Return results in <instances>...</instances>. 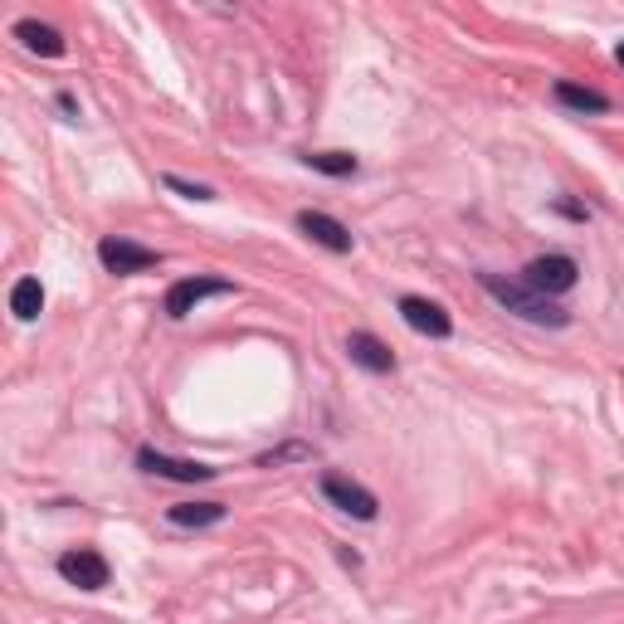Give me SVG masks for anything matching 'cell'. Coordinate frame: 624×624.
Here are the masks:
<instances>
[{"label": "cell", "instance_id": "cell-9", "mask_svg": "<svg viewBox=\"0 0 624 624\" xmlns=\"http://www.w3.org/2000/svg\"><path fill=\"white\" fill-rule=\"evenodd\" d=\"M298 230L308 234L313 244H322L327 254H351V230L342 220H332V215H322V210H298Z\"/></svg>", "mask_w": 624, "mask_h": 624}, {"label": "cell", "instance_id": "cell-16", "mask_svg": "<svg viewBox=\"0 0 624 624\" xmlns=\"http://www.w3.org/2000/svg\"><path fill=\"white\" fill-rule=\"evenodd\" d=\"M303 459H313L308 445H283V449L259 453V469H283V463H303Z\"/></svg>", "mask_w": 624, "mask_h": 624}, {"label": "cell", "instance_id": "cell-19", "mask_svg": "<svg viewBox=\"0 0 624 624\" xmlns=\"http://www.w3.org/2000/svg\"><path fill=\"white\" fill-rule=\"evenodd\" d=\"M615 59H620V64H624V44H615Z\"/></svg>", "mask_w": 624, "mask_h": 624}, {"label": "cell", "instance_id": "cell-15", "mask_svg": "<svg viewBox=\"0 0 624 624\" xmlns=\"http://www.w3.org/2000/svg\"><path fill=\"white\" fill-rule=\"evenodd\" d=\"M303 166L322 176H357V156L351 152H303Z\"/></svg>", "mask_w": 624, "mask_h": 624}, {"label": "cell", "instance_id": "cell-8", "mask_svg": "<svg viewBox=\"0 0 624 624\" xmlns=\"http://www.w3.org/2000/svg\"><path fill=\"white\" fill-rule=\"evenodd\" d=\"M395 308H401L405 327H410V332H419V337H435V342H449V337H453V317L439 308V303L419 298V293H405Z\"/></svg>", "mask_w": 624, "mask_h": 624}, {"label": "cell", "instance_id": "cell-1", "mask_svg": "<svg viewBox=\"0 0 624 624\" xmlns=\"http://www.w3.org/2000/svg\"><path fill=\"white\" fill-rule=\"evenodd\" d=\"M479 283H483V293L497 303V308L517 313L522 322H537V327H571V313H566L556 298H541V293H532L527 283L497 278V274H479Z\"/></svg>", "mask_w": 624, "mask_h": 624}, {"label": "cell", "instance_id": "cell-12", "mask_svg": "<svg viewBox=\"0 0 624 624\" xmlns=\"http://www.w3.org/2000/svg\"><path fill=\"white\" fill-rule=\"evenodd\" d=\"M551 94H556V103L571 108V112H610V98L600 94V88H581V84H571V78H561Z\"/></svg>", "mask_w": 624, "mask_h": 624}, {"label": "cell", "instance_id": "cell-14", "mask_svg": "<svg viewBox=\"0 0 624 624\" xmlns=\"http://www.w3.org/2000/svg\"><path fill=\"white\" fill-rule=\"evenodd\" d=\"M44 308V288H40V278H20L15 288H10V313L20 317V322H35Z\"/></svg>", "mask_w": 624, "mask_h": 624}, {"label": "cell", "instance_id": "cell-3", "mask_svg": "<svg viewBox=\"0 0 624 624\" xmlns=\"http://www.w3.org/2000/svg\"><path fill=\"white\" fill-rule=\"evenodd\" d=\"M98 264H103L108 274H118V278H132V274H146V269L162 264V254H156V249H146V244H138V240L108 234V240H98Z\"/></svg>", "mask_w": 624, "mask_h": 624}, {"label": "cell", "instance_id": "cell-6", "mask_svg": "<svg viewBox=\"0 0 624 624\" xmlns=\"http://www.w3.org/2000/svg\"><path fill=\"white\" fill-rule=\"evenodd\" d=\"M59 576L69 585H78V590H103L108 581H112V566H108V556L103 551H94V547H78V551H64L59 561Z\"/></svg>", "mask_w": 624, "mask_h": 624}, {"label": "cell", "instance_id": "cell-11", "mask_svg": "<svg viewBox=\"0 0 624 624\" xmlns=\"http://www.w3.org/2000/svg\"><path fill=\"white\" fill-rule=\"evenodd\" d=\"M15 40L25 44L30 54H44V59H64V35L54 25H40V20H15Z\"/></svg>", "mask_w": 624, "mask_h": 624}, {"label": "cell", "instance_id": "cell-5", "mask_svg": "<svg viewBox=\"0 0 624 624\" xmlns=\"http://www.w3.org/2000/svg\"><path fill=\"white\" fill-rule=\"evenodd\" d=\"M206 298H234V283L230 278H176L166 288V317H190Z\"/></svg>", "mask_w": 624, "mask_h": 624}, {"label": "cell", "instance_id": "cell-2", "mask_svg": "<svg viewBox=\"0 0 624 624\" xmlns=\"http://www.w3.org/2000/svg\"><path fill=\"white\" fill-rule=\"evenodd\" d=\"M576 278H581V264H576L571 254H541V259H532V264L522 269V283H527L532 293H541V298L571 293Z\"/></svg>", "mask_w": 624, "mask_h": 624}, {"label": "cell", "instance_id": "cell-7", "mask_svg": "<svg viewBox=\"0 0 624 624\" xmlns=\"http://www.w3.org/2000/svg\"><path fill=\"white\" fill-rule=\"evenodd\" d=\"M138 469L142 473H156V479H172V483H210L215 473V463H200V459H172V453H162V449H142L138 453Z\"/></svg>", "mask_w": 624, "mask_h": 624}, {"label": "cell", "instance_id": "cell-10", "mask_svg": "<svg viewBox=\"0 0 624 624\" xmlns=\"http://www.w3.org/2000/svg\"><path fill=\"white\" fill-rule=\"evenodd\" d=\"M347 357L357 361L361 371H371V376H391L395 371V351L385 347L376 332H366V327H357V332L347 337Z\"/></svg>", "mask_w": 624, "mask_h": 624}, {"label": "cell", "instance_id": "cell-17", "mask_svg": "<svg viewBox=\"0 0 624 624\" xmlns=\"http://www.w3.org/2000/svg\"><path fill=\"white\" fill-rule=\"evenodd\" d=\"M166 190H176V196H186V200H215L210 186H200V180H180V176H166Z\"/></svg>", "mask_w": 624, "mask_h": 624}, {"label": "cell", "instance_id": "cell-4", "mask_svg": "<svg viewBox=\"0 0 624 624\" xmlns=\"http://www.w3.org/2000/svg\"><path fill=\"white\" fill-rule=\"evenodd\" d=\"M322 497L337 507V513L357 517V522H376L381 503L371 488H361L357 479H347V473H322Z\"/></svg>", "mask_w": 624, "mask_h": 624}, {"label": "cell", "instance_id": "cell-18", "mask_svg": "<svg viewBox=\"0 0 624 624\" xmlns=\"http://www.w3.org/2000/svg\"><path fill=\"white\" fill-rule=\"evenodd\" d=\"M551 210H556V215H566V220H581V225L590 220V210H585V206H576V200H551Z\"/></svg>", "mask_w": 624, "mask_h": 624}, {"label": "cell", "instance_id": "cell-13", "mask_svg": "<svg viewBox=\"0 0 624 624\" xmlns=\"http://www.w3.org/2000/svg\"><path fill=\"white\" fill-rule=\"evenodd\" d=\"M166 517H172L176 527H215V522L230 517V507L225 503H176V507H166Z\"/></svg>", "mask_w": 624, "mask_h": 624}]
</instances>
